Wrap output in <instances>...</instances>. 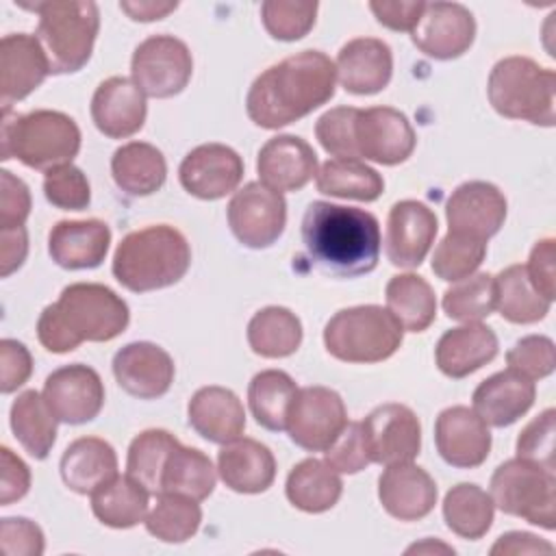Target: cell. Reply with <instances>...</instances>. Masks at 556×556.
Returning a JSON list of instances; mask_svg holds the SVG:
<instances>
[{"label": "cell", "mask_w": 556, "mask_h": 556, "mask_svg": "<svg viewBox=\"0 0 556 556\" xmlns=\"http://www.w3.org/2000/svg\"><path fill=\"white\" fill-rule=\"evenodd\" d=\"M404 328L378 304L337 311L324 328V345L343 363H380L397 352Z\"/></svg>", "instance_id": "obj_8"}, {"label": "cell", "mask_w": 556, "mask_h": 556, "mask_svg": "<svg viewBox=\"0 0 556 556\" xmlns=\"http://www.w3.org/2000/svg\"><path fill=\"white\" fill-rule=\"evenodd\" d=\"M534 380L515 369H504L480 382L473 391V410L486 426L506 428L523 417L534 404Z\"/></svg>", "instance_id": "obj_27"}, {"label": "cell", "mask_w": 556, "mask_h": 556, "mask_svg": "<svg viewBox=\"0 0 556 556\" xmlns=\"http://www.w3.org/2000/svg\"><path fill=\"white\" fill-rule=\"evenodd\" d=\"M113 376L128 395L156 400L165 395L174 382V361L161 345L135 341L113 356Z\"/></svg>", "instance_id": "obj_21"}, {"label": "cell", "mask_w": 556, "mask_h": 556, "mask_svg": "<svg viewBox=\"0 0 556 556\" xmlns=\"http://www.w3.org/2000/svg\"><path fill=\"white\" fill-rule=\"evenodd\" d=\"M56 417L43 395L24 391L11 404V430L20 445L37 460H43L56 441Z\"/></svg>", "instance_id": "obj_37"}, {"label": "cell", "mask_w": 556, "mask_h": 556, "mask_svg": "<svg viewBox=\"0 0 556 556\" xmlns=\"http://www.w3.org/2000/svg\"><path fill=\"white\" fill-rule=\"evenodd\" d=\"M554 432H556V410L547 408L534 417L517 439V458L554 471Z\"/></svg>", "instance_id": "obj_51"}, {"label": "cell", "mask_w": 556, "mask_h": 556, "mask_svg": "<svg viewBox=\"0 0 556 556\" xmlns=\"http://www.w3.org/2000/svg\"><path fill=\"white\" fill-rule=\"evenodd\" d=\"M415 141V130L402 111L391 106L358 109L354 122L358 159L380 165H397L413 154Z\"/></svg>", "instance_id": "obj_13"}, {"label": "cell", "mask_w": 556, "mask_h": 556, "mask_svg": "<svg viewBox=\"0 0 556 556\" xmlns=\"http://www.w3.org/2000/svg\"><path fill=\"white\" fill-rule=\"evenodd\" d=\"M493 500L478 484L460 482L445 493L443 519L447 528L469 541L484 536L493 523Z\"/></svg>", "instance_id": "obj_43"}, {"label": "cell", "mask_w": 556, "mask_h": 556, "mask_svg": "<svg viewBox=\"0 0 556 556\" xmlns=\"http://www.w3.org/2000/svg\"><path fill=\"white\" fill-rule=\"evenodd\" d=\"M43 193L52 206L63 211H85L91 202L89 180L83 169L72 163L46 172Z\"/></svg>", "instance_id": "obj_49"}, {"label": "cell", "mask_w": 556, "mask_h": 556, "mask_svg": "<svg viewBox=\"0 0 556 556\" xmlns=\"http://www.w3.org/2000/svg\"><path fill=\"white\" fill-rule=\"evenodd\" d=\"M361 424L371 463H380L384 467L413 463L421 450V424L404 404H382Z\"/></svg>", "instance_id": "obj_14"}, {"label": "cell", "mask_w": 556, "mask_h": 556, "mask_svg": "<svg viewBox=\"0 0 556 556\" xmlns=\"http://www.w3.org/2000/svg\"><path fill=\"white\" fill-rule=\"evenodd\" d=\"M506 363L510 369L523 374L526 378L541 380L556 367L554 341L543 334H528L506 352Z\"/></svg>", "instance_id": "obj_52"}, {"label": "cell", "mask_w": 556, "mask_h": 556, "mask_svg": "<svg viewBox=\"0 0 556 556\" xmlns=\"http://www.w3.org/2000/svg\"><path fill=\"white\" fill-rule=\"evenodd\" d=\"M450 232L486 241L500 232L506 219L504 193L484 180L463 182L452 191L445 206Z\"/></svg>", "instance_id": "obj_19"}, {"label": "cell", "mask_w": 556, "mask_h": 556, "mask_svg": "<svg viewBox=\"0 0 556 556\" xmlns=\"http://www.w3.org/2000/svg\"><path fill=\"white\" fill-rule=\"evenodd\" d=\"M248 343L263 358L291 356L302 343V324L285 306H265L248 324Z\"/></svg>", "instance_id": "obj_39"}, {"label": "cell", "mask_w": 556, "mask_h": 556, "mask_svg": "<svg viewBox=\"0 0 556 556\" xmlns=\"http://www.w3.org/2000/svg\"><path fill=\"white\" fill-rule=\"evenodd\" d=\"M298 393L293 378L280 369L258 371L248 387V404L258 426L280 432L287 428L289 406Z\"/></svg>", "instance_id": "obj_42"}, {"label": "cell", "mask_w": 556, "mask_h": 556, "mask_svg": "<svg viewBox=\"0 0 556 556\" xmlns=\"http://www.w3.org/2000/svg\"><path fill=\"white\" fill-rule=\"evenodd\" d=\"M256 172L261 182L276 191H298L317 176V154L295 135H276L258 150Z\"/></svg>", "instance_id": "obj_24"}, {"label": "cell", "mask_w": 556, "mask_h": 556, "mask_svg": "<svg viewBox=\"0 0 556 556\" xmlns=\"http://www.w3.org/2000/svg\"><path fill=\"white\" fill-rule=\"evenodd\" d=\"M191 265V248L180 230L167 224L128 232L113 254V276L135 293L176 285Z\"/></svg>", "instance_id": "obj_4"}, {"label": "cell", "mask_w": 556, "mask_h": 556, "mask_svg": "<svg viewBox=\"0 0 556 556\" xmlns=\"http://www.w3.org/2000/svg\"><path fill=\"white\" fill-rule=\"evenodd\" d=\"M202 521V510L195 500L176 493H161L154 508L146 515V530L163 543H185Z\"/></svg>", "instance_id": "obj_44"}, {"label": "cell", "mask_w": 556, "mask_h": 556, "mask_svg": "<svg viewBox=\"0 0 556 556\" xmlns=\"http://www.w3.org/2000/svg\"><path fill=\"white\" fill-rule=\"evenodd\" d=\"M337 67L319 50H302L254 78L245 98L248 117L267 130L313 113L334 96Z\"/></svg>", "instance_id": "obj_1"}, {"label": "cell", "mask_w": 556, "mask_h": 556, "mask_svg": "<svg viewBox=\"0 0 556 556\" xmlns=\"http://www.w3.org/2000/svg\"><path fill=\"white\" fill-rule=\"evenodd\" d=\"M302 243L324 274L356 278L378 265L380 224L365 208L315 200L302 217Z\"/></svg>", "instance_id": "obj_2"}, {"label": "cell", "mask_w": 556, "mask_h": 556, "mask_svg": "<svg viewBox=\"0 0 556 556\" xmlns=\"http://www.w3.org/2000/svg\"><path fill=\"white\" fill-rule=\"evenodd\" d=\"M317 2L298 0H265L261 4V20L265 30L278 41H298L315 24Z\"/></svg>", "instance_id": "obj_48"}, {"label": "cell", "mask_w": 556, "mask_h": 556, "mask_svg": "<svg viewBox=\"0 0 556 556\" xmlns=\"http://www.w3.org/2000/svg\"><path fill=\"white\" fill-rule=\"evenodd\" d=\"M128 321V304L113 289L98 282H74L41 311L37 339L48 352L65 354L85 341L115 339Z\"/></svg>", "instance_id": "obj_3"}, {"label": "cell", "mask_w": 556, "mask_h": 556, "mask_svg": "<svg viewBox=\"0 0 556 556\" xmlns=\"http://www.w3.org/2000/svg\"><path fill=\"white\" fill-rule=\"evenodd\" d=\"M497 348L495 332L489 326L473 321L447 330L434 348V361L447 378H465L491 363L497 356Z\"/></svg>", "instance_id": "obj_31"}, {"label": "cell", "mask_w": 556, "mask_h": 556, "mask_svg": "<svg viewBox=\"0 0 556 556\" xmlns=\"http://www.w3.org/2000/svg\"><path fill=\"white\" fill-rule=\"evenodd\" d=\"M491 500L502 513L545 530L556 528V478L521 458L502 463L491 476Z\"/></svg>", "instance_id": "obj_9"}, {"label": "cell", "mask_w": 556, "mask_h": 556, "mask_svg": "<svg viewBox=\"0 0 556 556\" xmlns=\"http://www.w3.org/2000/svg\"><path fill=\"white\" fill-rule=\"evenodd\" d=\"M434 443L447 465L473 469L482 465L491 452V432L473 408L450 406L437 417Z\"/></svg>", "instance_id": "obj_20"}, {"label": "cell", "mask_w": 556, "mask_h": 556, "mask_svg": "<svg viewBox=\"0 0 556 556\" xmlns=\"http://www.w3.org/2000/svg\"><path fill=\"white\" fill-rule=\"evenodd\" d=\"M356 113L358 109L354 106H337L326 111L315 124V135L321 148L334 159H358L354 146Z\"/></svg>", "instance_id": "obj_50"}, {"label": "cell", "mask_w": 556, "mask_h": 556, "mask_svg": "<svg viewBox=\"0 0 556 556\" xmlns=\"http://www.w3.org/2000/svg\"><path fill=\"white\" fill-rule=\"evenodd\" d=\"M117 476V456L111 443L98 437L72 441L61 456V478L74 493L91 495Z\"/></svg>", "instance_id": "obj_32"}, {"label": "cell", "mask_w": 556, "mask_h": 556, "mask_svg": "<svg viewBox=\"0 0 556 556\" xmlns=\"http://www.w3.org/2000/svg\"><path fill=\"white\" fill-rule=\"evenodd\" d=\"M217 471L224 484L237 493H263L276 478V460L267 445L239 437L219 450Z\"/></svg>", "instance_id": "obj_30"}, {"label": "cell", "mask_w": 556, "mask_h": 556, "mask_svg": "<svg viewBox=\"0 0 556 556\" xmlns=\"http://www.w3.org/2000/svg\"><path fill=\"white\" fill-rule=\"evenodd\" d=\"M486 93L502 117L536 126L556 122V74L528 56L500 59L489 74Z\"/></svg>", "instance_id": "obj_6"}, {"label": "cell", "mask_w": 556, "mask_h": 556, "mask_svg": "<svg viewBox=\"0 0 556 556\" xmlns=\"http://www.w3.org/2000/svg\"><path fill=\"white\" fill-rule=\"evenodd\" d=\"M215 482L217 473L211 458L195 447H185L178 443L169 452L165 467L161 471L159 495L176 493L202 502L213 493Z\"/></svg>", "instance_id": "obj_36"}, {"label": "cell", "mask_w": 556, "mask_h": 556, "mask_svg": "<svg viewBox=\"0 0 556 556\" xmlns=\"http://www.w3.org/2000/svg\"><path fill=\"white\" fill-rule=\"evenodd\" d=\"M554 552V545L530 534V532H506L502 534L495 545L491 547V554L497 556V554H513V556H519V554H552Z\"/></svg>", "instance_id": "obj_61"}, {"label": "cell", "mask_w": 556, "mask_h": 556, "mask_svg": "<svg viewBox=\"0 0 556 556\" xmlns=\"http://www.w3.org/2000/svg\"><path fill=\"white\" fill-rule=\"evenodd\" d=\"M43 400L63 424H87L98 417L104 404V384L89 365L74 363L54 369L43 382Z\"/></svg>", "instance_id": "obj_15"}, {"label": "cell", "mask_w": 556, "mask_h": 556, "mask_svg": "<svg viewBox=\"0 0 556 556\" xmlns=\"http://www.w3.org/2000/svg\"><path fill=\"white\" fill-rule=\"evenodd\" d=\"M111 174L128 195H150L165 185L167 163L163 152L146 141L124 143L113 152Z\"/></svg>", "instance_id": "obj_33"}, {"label": "cell", "mask_w": 556, "mask_h": 556, "mask_svg": "<svg viewBox=\"0 0 556 556\" xmlns=\"http://www.w3.org/2000/svg\"><path fill=\"white\" fill-rule=\"evenodd\" d=\"M526 271L532 287L545 300L552 302L556 295V241L554 239L536 241V245L530 252Z\"/></svg>", "instance_id": "obj_57"}, {"label": "cell", "mask_w": 556, "mask_h": 556, "mask_svg": "<svg viewBox=\"0 0 556 556\" xmlns=\"http://www.w3.org/2000/svg\"><path fill=\"white\" fill-rule=\"evenodd\" d=\"M486 256V241L467 235L450 232L441 239L432 254V271L445 282H456L471 276Z\"/></svg>", "instance_id": "obj_47"}, {"label": "cell", "mask_w": 556, "mask_h": 556, "mask_svg": "<svg viewBox=\"0 0 556 556\" xmlns=\"http://www.w3.org/2000/svg\"><path fill=\"white\" fill-rule=\"evenodd\" d=\"M382 508L400 521L424 519L437 504V484L430 473L413 463L389 465L378 478Z\"/></svg>", "instance_id": "obj_26"}, {"label": "cell", "mask_w": 556, "mask_h": 556, "mask_svg": "<svg viewBox=\"0 0 556 556\" xmlns=\"http://www.w3.org/2000/svg\"><path fill=\"white\" fill-rule=\"evenodd\" d=\"M180 441L161 428H150L137 434L128 447V458H126V469L128 476H132L139 484H143L150 493L159 495V484H161V471L165 467V460L169 452L178 445Z\"/></svg>", "instance_id": "obj_45"}, {"label": "cell", "mask_w": 556, "mask_h": 556, "mask_svg": "<svg viewBox=\"0 0 556 556\" xmlns=\"http://www.w3.org/2000/svg\"><path fill=\"white\" fill-rule=\"evenodd\" d=\"M132 83L150 98H172L180 93L193 74V59L185 41L174 35H152L143 39L130 61Z\"/></svg>", "instance_id": "obj_10"}, {"label": "cell", "mask_w": 556, "mask_h": 556, "mask_svg": "<svg viewBox=\"0 0 556 556\" xmlns=\"http://www.w3.org/2000/svg\"><path fill=\"white\" fill-rule=\"evenodd\" d=\"M111 243V230L100 219H63L48 235V254L63 269L98 267Z\"/></svg>", "instance_id": "obj_28"}, {"label": "cell", "mask_w": 556, "mask_h": 556, "mask_svg": "<svg viewBox=\"0 0 556 556\" xmlns=\"http://www.w3.org/2000/svg\"><path fill=\"white\" fill-rule=\"evenodd\" d=\"M50 74L48 56L28 33H11L0 41V102L2 111L33 93Z\"/></svg>", "instance_id": "obj_22"}, {"label": "cell", "mask_w": 556, "mask_h": 556, "mask_svg": "<svg viewBox=\"0 0 556 556\" xmlns=\"http://www.w3.org/2000/svg\"><path fill=\"white\" fill-rule=\"evenodd\" d=\"M473 37L476 20L458 2H426L417 26L410 30L413 43L437 61L458 59L471 48Z\"/></svg>", "instance_id": "obj_16"}, {"label": "cell", "mask_w": 556, "mask_h": 556, "mask_svg": "<svg viewBox=\"0 0 556 556\" xmlns=\"http://www.w3.org/2000/svg\"><path fill=\"white\" fill-rule=\"evenodd\" d=\"M189 426L211 443H230L245 430V410L241 400L226 387L198 389L187 406Z\"/></svg>", "instance_id": "obj_29"}, {"label": "cell", "mask_w": 556, "mask_h": 556, "mask_svg": "<svg viewBox=\"0 0 556 556\" xmlns=\"http://www.w3.org/2000/svg\"><path fill=\"white\" fill-rule=\"evenodd\" d=\"M343 491V482L339 478V471H334L326 460L306 458L298 463L285 484L287 500L304 510V513H326L330 510Z\"/></svg>", "instance_id": "obj_34"}, {"label": "cell", "mask_w": 556, "mask_h": 556, "mask_svg": "<svg viewBox=\"0 0 556 556\" xmlns=\"http://www.w3.org/2000/svg\"><path fill=\"white\" fill-rule=\"evenodd\" d=\"M549 306L552 302L532 287L526 265H510L495 276V308L510 324H534Z\"/></svg>", "instance_id": "obj_41"}, {"label": "cell", "mask_w": 556, "mask_h": 556, "mask_svg": "<svg viewBox=\"0 0 556 556\" xmlns=\"http://www.w3.org/2000/svg\"><path fill=\"white\" fill-rule=\"evenodd\" d=\"M439 224L437 215L417 200L395 202L387 217L384 252L391 265L413 269L419 267L430 252Z\"/></svg>", "instance_id": "obj_18"}, {"label": "cell", "mask_w": 556, "mask_h": 556, "mask_svg": "<svg viewBox=\"0 0 556 556\" xmlns=\"http://www.w3.org/2000/svg\"><path fill=\"white\" fill-rule=\"evenodd\" d=\"M150 491L132 476H115L91 493V510L109 528H132L146 519Z\"/></svg>", "instance_id": "obj_35"}, {"label": "cell", "mask_w": 556, "mask_h": 556, "mask_svg": "<svg viewBox=\"0 0 556 556\" xmlns=\"http://www.w3.org/2000/svg\"><path fill=\"white\" fill-rule=\"evenodd\" d=\"M0 465H2L0 504L9 506V504L22 500L28 493V489H30V469L7 445H2V450H0Z\"/></svg>", "instance_id": "obj_58"}, {"label": "cell", "mask_w": 556, "mask_h": 556, "mask_svg": "<svg viewBox=\"0 0 556 556\" xmlns=\"http://www.w3.org/2000/svg\"><path fill=\"white\" fill-rule=\"evenodd\" d=\"M2 161L17 159L33 169H52L72 163L80 150V130L76 122L50 109L30 113L2 111Z\"/></svg>", "instance_id": "obj_5"}, {"label": "cell", "mask_w": 556, "mask_h": 556, "mask_svg": "<svg viewBox=\"0 0 556 556\" xmlns=\"http://www.w3.org/2000/svg\"><path fill=\"white\" fill-rule=\"evenodd\" d=\"M178 2H156V0H135V2H119V9L135 22H154L167 17L176 11Z\"/></svg>", "instance_id": "obj_62"}, {"label": "cell", "mask_w": 556, "mask_h": 556, "mask_svg": "<svg viewBox=\"0 0 556 556\" xmlns=\"http://www.w3.org/2000/svg\"><path fill=\"white\" fill-rule=\"evenodd\" d=\"M0 389L2 393H13L33 374V356L28 348L15 339L0 341Z\"/></svg>", "instance_id": "obj_56"}, {"label": "cell", "mask_w": 556, "mask_h": 556, "mask_svg": "<svg viewBox=\"0 0 556 556\" xmlns=\"http://www.w3.org/2000/svg\"><path fill=\"white\" fill-rule=\"evenodd\" d=\"M437 554V552H441V554H454V547H450V545H445V543H439V541H432V539H426L424 543H415V545H410L408 549H406V554Z\"/></svg>", "instance_id": "obj_63"}, {"label": "cell", "mask_w": 556, "mask_h": 556, "mask_svg": "<svg viewBox=\"0 0 556 556\" xmlns=\"http://www.w3.org/2000/svg\"><path fill=\"white\" fill-rule=\"evenodd\" d=\"M443 311L450 319L473 324L495 311V278L486 271L456 280L443 293Z\"/></svg>", "instance_id": "obj_46"}, {"label": "cell", "mask_w": 556, "mask_h": 556, "mask_svg": "<svg viewBox=\"0 0 556 556\" xmlns=\"http://www.w3.org/2000/svg\"><path fill=\"white\" fill-rule=\"evenodd\" d=\"M2 193H0V230L24 226L30 213V191L26 182L13 176L9 169L0 172Z\"/></svg>", "instance_id": "obj_55"}, {"label": "cell", "mask_w": 556, "mask_h": 556, "mask_svg": "<svg viewBox=\"0 0 556 556\" xmlns=\"http://www.w3.org/2000/svg\"><path fill=\"white\" fill-rule=\"evenodd\" d=\"M37 39L48 56L50 74H72L87 65L100 30V13L96 2H35Z\"/></svg>", "instance_id": "obj_7"}, {"label": "cell", "mask_w": 556, "mask_h": 556, "mask_svg": "<svg viewBox=\"0 0 556 556\" xmlns=\"http://www.w3.org/2000/svg\"><path fill=\"white\" fill-rule=\"evenodd\" d=\"M226 213L237 241L252 250L276 243L287 224V202L282 193L263 182H248L235 191Z\"/></svg>", "instance_id": "obj_11"}, {"label": "cell", "mask_w": 556, "mask_h": 556, "mask_svg": "<svg viewBox=\"0 0 556 556\" xmlns=\"http://www.w3.org/2000/svg\"><path fill=\"white\" fill-rule=\"evenodd\" d=\"M348 424L341 395L328 387L298 389L289 415L287 432L306 452H326Z\"/></svg>", "instance_id": "obj_12"}, {"label": "cell", "mask_w": 556, "mask_h": 556, "mask_svg": "<svg viewBox=\"0 0 556 556\" xmlns=\"http://www.w3.org/2000/svg\"><path fill=\"white\" fill-rule=\"evenodd\" d=\"M0 547L9 556L43 554V532L26 517H4L0 523Z\"/></svg>", "instance_id": "obj_54"}, {"label": "cell", "mask_w": 556, "mask_h": 556, "mask_svg": "<svg viewBox=\"0 0 556 556\" xmlns=\"http://www.w3.org/2000/svg\"><path fill=\"white\" fill-rule=\"evenodd\" d=\"M146 93L124 76L102 80L91 98V119L96 128L111 139H126L143 128Z\"/></svg>", "instance_id": "obj_23"}, {"label": "cell", "mask_w": 556, "mask_h": 556, "mask_svg": "<svg viewBox=\"0 0 556 556\" xmlns=\"http://www.w3.org/2000/svg\"><path fill=\"white\" fill-rule=\"evenodd\" d=\"M324 454H326V463L339 473H358L361 469H365L371 463V458L367 452L363 424L348 421L341 434L332 441V445Z\"/></svg>", "instance_id": "obj_53"}, {"label": "cell", "mask_w": 556, "mask_h": 556, "mask_svg": "<svg viewBox=\"0 0 556 556\" xmlns=\"http://www.w3.org/2000/svg\"><path fill=\"white\" fill-rule=\"evenodd\" d=\"M337 80L356 96L382 91L393 74L391 48L376 37H356L337 54Z\"/></svg>", "instance_id": "obj_25"}, {"label": "cell", "mask_w": 556, "mask_h": 556, "mask_svg": "<svg viewBox=\"0 0 556 556\" xmlns=\"http://www.w3.org/2000/svg\"><path fill=\"white\" fill-rule=\"evenodd\" d=\"M178 178L187 193L200 200H219L239 187L243 161L224 143H202L182 159Z\"/></svg>", "instance_id": "obj_17"}, {"label": "cell", "mask_w": 556, "mask_h": 556, "mask_svg": "<svg viewBox=\"0 0 556 556\" xmlns=\"http://www.w3.org/2000/svg\"><path fill=\"white\" fill-rule=\"evenodd\" d=\"M0 274L2 278L11 276L15 269L22 267L28 254V232L24 226L17 228H2L0 230Z\"/></svg>", "instance_id": "obj_60"}, {"label": "cell", "mask_w": 556, "mask_h": 556, "mask_svg": "<svg viewBox=\"0 0 556 556\" xmlns=\"http://www.w3.org/2000/svg\"><path fill=\"white\" fill-rule=\"evenodd\" d=\"M387 311L408 332H424L437 317L432 287L417 274H397L384 289Z\"/></svg>", "instance_id": "obj_38"}, {"label": "cell", "mask_w": 556, "mask_h": 556, "mask_svg": "<svg viewBox=\"0 0 556 556\" xmlns=\"http://www.w3.org/2000/svg\"><path fill=\"white\" fill-rule=\"evenodd\" d=\"M315 185L319 193L361 202H374L384 191L382 176L358 159H328L319 167Z\"/></svg>", "instance_id": "obj_40"}, {"label": "cell", "mask_w": 556, "mask_h": 556, "mask_svg": "<svg viewBox=\"0 0 556 556\" xmlns=\"http://www.w3.org/2000/svg\"><path fill=\"white\" fill-rule=\"evenodd\" d=\"M426 2L421 0H378L369 2L376 20L391 30H413L424 13Z\"/></svg>", "instance_id": "obj_59"}]
</instances>
